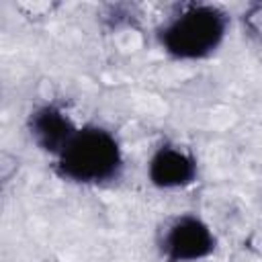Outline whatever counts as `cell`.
Listing matches in <instances>:
<instances>
[{
	"instance_id": "obj_1",
	"label": "cell",
	"mask_w": 262,
	"mask_h": 262,
	"mask_svg": "<svg viewBox=\"0 0 262 262\" xmlns=\"http://www.w3.org/2000/svg\"><path fill=\"white\" fill-rule=\"evenodd\" d=\"M123 149L119 139L100 125H84L53 158V172L74 184L94 186L119 178Z\"/></svg>"
},
{
	"instance_id": "obj_6",
	"label": "cell",
	"mask_w": 262,
	"mask_h": 262,
	"mask_svg": "<svg viewBox=\"0 0 262 262\" xmlns=\"http://www.w3.org/2000/svg\"><path fill=\"white\" fill-rule=\"evenodd\" d=\"M248 29L256 39V43L262 47V6H256V14L248 16Z\"/></svg>"
},
{
	"instance_id": "obj_2",
	"label": "cell",
	"mask_w": 262,
	"mask_h": 262,
	"mask_svg": "<svg viewBox=\"0 0 262 262\" xmlns=\"http://www.w3.org/2000/svg\"><path fill=\"white\" fill-rule=\"evenodd\" d=\"M229 18L215 4H184L158 33L162 49L182 61H196L213 55L225 35Z\"/></svg>"
},
{
	"instance_id": "obj_3",
	"label": "cell",
	"mask_w": 262,
	"mask_h": 262,
	"mask_svg": "<svg viewBox=\"0 0 262 262\" xmlns=\"http://www.w3.org/2000/svg\"><path fill=\"white\" fill-rule=\"evenodd\" d=\"M158 246L166 262H201L215 252L217 237L205 219L182 213L166 221Z\"/></svg>"
},
{
	"instance_id": "obj_4",
	"label": "cell",
	"mask_w": 262,
	"mask_h": 262,
	"mask_svg": "<svg viewBox=\"0 0 262 262\" xmlns=\"http://www.w3.org/2000/svg\"><path fill=\"white\" fill-rule=\"evenodd\" d=\"M199 176L196 158L172 143L160 145L147 162V178L160 190H178L194 184Z\"/></svg>"
},
{
	"instance_id": "obj_5",
	"label": "cell",
	"mask_w": 262,
	"mask_h": 262,
	"mask_svg": "<svg viewBox=\"0 0 262 262\" xmlns=\"http://www.w3.org/2000/svg\"><path fill=\"white\" fill-rule=\"evenodd\" d=\"M80 127L72 121V117L55 102H45L31 111L27 119V131L33 143L55 158L76 135Z\"/></svg>"
}]
</instances>
